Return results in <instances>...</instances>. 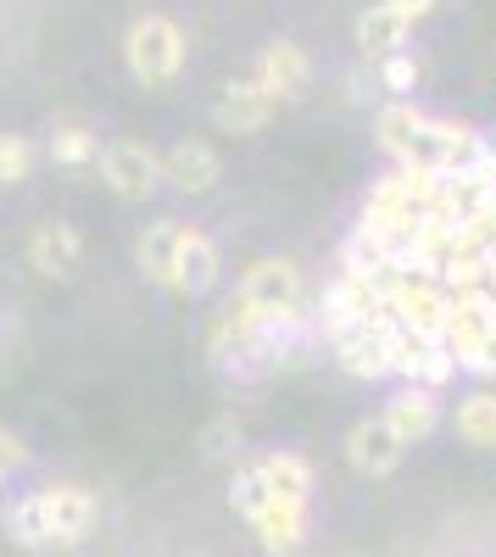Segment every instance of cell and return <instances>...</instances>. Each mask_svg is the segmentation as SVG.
I'll list each match as a JSON object with an SVG mask.
<instances>
[{
	"label": "cell",
	"mask_w": 496,
	"mask_h": 557,
	"mask_svg": "<svg viewBox=\"0 0 496 557\" xmlns=\"http://www.w3.org/2000/svg\"><path fill=\"white\" fill-rule=\"evenodd\" d=\"M374 134H380V151L401 168V173H458L480 157L485 134L469 128V123H452V117H430L419 112L413 101H390L380 117H374Z\"/></svg>",
	"instance_id": "6da1fadb"
},
{
	"label": "cell",
	"mask_w": 496,
	"mask_h": 557,
	"mask_svg": "<svg viewBox=\"0 0 496 557\" xmlns=\"http://www.w3.org/2000/svg\"><path fill=\"white\" fill-rule=\"evenodd\" d=\"M96 524H101V496L78 480L39 485L0 513V530L23 552H73L96 535Z\"/></svg>",
	"instance_id": "7a4b0ae2"
},
{
	"label": "cell",
	"mask_w": 496,
	"mask_h": 557,
	"mask_svg": "<svg viewBox=\"0 0 496 557\" xmlns=\"http://www.w3.org/2000/svg\"><path fill=\"white\" fill-rule=\"evenodd\" d=\"M230 507L257 530L268 557H301V546H307V507H290L280 496H268L257 462H240V469L230 474Z\"/></svg>",
	"instance_id": "3957f363"
},
{
	"label": "cell",
	"mask_w": 496,
	"mask_h": 557,
	"mask_svg": "<svg viewBox=\"0 0 496 557\" xmlns=\"http://www.w3.org/2000/svg\"><path fill=\"white\" fill-rule=\"evenodd\" d=\"M251 318L262 323V330H312V312H307V278L296 262L285 257H262L246 268L240 290H235Z\"/></svg>",
	"instance_id": "277c9868"
},
{
	"label": "cell",
	"mask_w": 496,
	"mask_h": 557,
	"mask_svg": "<svg viewBox=\"0 0 496 557\" xmlns=\"http://www.w3.org/2000/svg\"><path fill=\"white\" fill-rule=\"evenodd\" d=\"M185 62H190V39H185V28H178L168 12H146V17L128 23V34H123V67H128L134 84L168 89V84H178Z\"/></svg>",
	"instance_id": "5b68a950"
},
{
	"label": "cell",
	"mask_w": 496,
	"mask_h": 557,
	"mask_svg": "<svg viewBox=\"0 0 496 557\" xmlns=\"http://www.w3.org/2000/svg\"><path fill=\"white\" fill-rule=\"evenodd\" d=\"M96 168L107 178V190L123 196V201H146V196H157V184H162L157 151L146 146V139H107Z\"/></svg>",
	"instance_id": "8992f818"
},
{
	"label": "cell",
	"mask_w": 496,
	"mask_h": 557,
	"mask_svg": "<svg viewBox=\"0 0 496 557\" xmlns=\"http://www.w3.org/2000/svg\"><path fill=\"white\" fill-rule=\"evenodd\" d=\"M330 351L351 380H385L390 374V318L380 312L369 323H351V330L330 335Z\"/></svg>",
	"instance_id": "52a82bcc"
},
{
	"label": "cell",
	"mask_w": 496,
	"mask_h": 557,
	"mask_svg": "<svg viewBox=\"0 0 496 557\" xmlns=\"http://www.w3.org/2000/svg\"><path fill=\"white\" fill-rule=\"evenodd\" d=\"M157 168H162V184H173L178 196H207L223 178V157L207 139H173L168 151H157Z\"/></svg>",
	"instance_id": "ba28073f"
},
{
	"label": "cell",
	"mask_w": 496,
	"mask_h": 557,
	"mask_svg": "<svg viewBox=\"0 0 496 557\" xmlns=\"http://www.w3.org/2000/svg\"><path fill=\"white\" fill-rule=\"evenodd\" d=\"M78 262H84L78 223H67V218H39L34 235H28V268H34L39 278H73Z\"/></svg>",
	"instance_id": "9c48e42d"
},
{
	"label": "cell",
	"mask_w": 496,
	"mask_h": 557,
	"mask_svg": "<svg viewBox=\"0 0 496 557\" xmlns=\"http://www.w3.org/2000/svg\"><path fill=\"white\" fill-rule=\"evenodd\" d=\"M401 457H408V446L396 441V430L385 424V418H363V424H351V435H346V462H351L363 480L396 474Z\"/></svg>",
	"instance_id": "30bf717a"
},
{
	"label": "cell",
	"mask_w": 496,
	"mask_h": 557,
	"mask_svg": "<svg viewBox=\"0 0 496 557\" xmlns=\"http://www.w3.org/2000/svg\"><path fill=\"white\" fill-rule=\"evenodd\" d=\"M268 96H274V107L280 101H301L307 96V84H312V57L301 51L296 39H274L268 51L257 57V73H251Z\"/></svg>",
	"instance_id": "8fae6325"
},
{
	"label": "cell",
	"mask_w": 496,
	"mask_h": 557,
	"mask_svg": "<svg viewBox=\"0 0 496 557\" xmlns=\"http://www.w3.org/2000/svg\"><path fill=\"white\" fill-rule=\"evenodd\" d=\"M268 117H274V96H268L257 78H230L212 101V123L223 134H257Z\"/></svg>",
	"instance_id": "7c38bea8"
},
{
	"label": "cell",
	"mask_w": 496,
	"mask_h": 557,
	"mask_svg": "<svg viewBox=\"0 0 496 557\" xmlns=\"http://www.w3.org/2000/svg\"><path fill=\"white\" fill-rule=\"evenodd\" d=\"M385 424L396 430V441L401 446H413V441H424V435H435L441 430V391H424V385H401L390 401H385Z\"/></svg>",
	"instance_id": "4fadbf2b"
},
{
	"label": "cell",
	"mask_w": 496,
	"mask_h": 557,
	"mask_svg": "<svg viewBox=\"0 0 496 557\" xmlns=\"http://www.w3.org/2000/svg\"><path fill=\"white\" fill-rule=\"evenodd\" d=\"M212 285H218V246L201 235V228H190L185 246H178V257H173L168 296H185V301H196V296H207Z\"/></svg>",
	"instance_id": "5bb4252c"
},
{
	"label": "cell",
	"mask_w": 496,
	"mask_h": 557,
	"mask_svg": "<svg viewBox=\"0 0 496 557\" xmlns=\"http://www.w3.org/2000/svg\"><path fill=\"white\" fill-rule=\"evenodd\" d=\"M257 462V474L268 485V496H280L290 507H312V462L301 451H262L251 457Z\"/></svg>",
	"instance_id": "9a60e30c"
},
{
	"label": "cell",
	"mask_w": 496,
	"mask_h": 557,
	"mask_svg": "<svg viewBox=\"0 0 496 557\" xmlns=\"http://www.w3.org/2000/svg\"><path fill=\"white\" fill-rule=\"evenodd\" d=\"M185 235H190V223L162 218V223H151L146 235L134 240V262H140V273L151 278V285L168 290V273H173V257H178V246H185Z\"/></svg>",
	"instance_id": "2e32d148"
},
{
	"label": "cell",
	"mask_w": 496,
	"mask_h": 557,
	"mask_svg": "<svg viewBox=\"0 0 496 557\" xmlns=\"http://www.w3.org/2000/svg\"><path fill=\"white\" fill-rule=\"evenodd\" d=\"M408 34H413V23H401L385 7H369L363 17H357V51H363L369 62H385L396 51H408Z\"/></svg>",
	"instance_id": "e0dca14e"
},
{
	"label": "cell",
	"mask_w": 496,
	"mask_h": 557,
	"mask_svg": "<svg viewBox=\"0 0 496 557\" xmlns=\"http://www.w3.org/2000/svg\"><path fill=\"white\" fill-rule=\"evenodd\" d=\"M101 146H107V139L89 128V123H78V117L57 123L51 139H45V151H51L57 168H96V162H101Z\"/></svg>",
	"instance_id": "ac0fdd59"
},
{
	"label": "cell",
	"mask_w": 496,
	"mask_h": 557,
	"mask_svg": "<svg viewBox=\"0 0 496 557\" xmlns=\"http://www.w3.org/2000/svg\"><path fill=\"white\" fill-rule=\"evenodd\" d=\"M458 435L480 451L496 446V391H474L458 401Z\"/></svg>",
	"instance_id": "d6986e66"
},
{
	"label": "cell",
	"mask_w": 496,
	"mask_h": 557,
	"mask_svg": "<svg viewBox=\"0 0 496 557\" xmlns=\"http://www.w3.org/2000/svg\"><path fill=\"white\" fill-rule=\"evenodd\" d=\"M34 139L28 134H0V190H12V184H28L34 178Z\"/></svg>",
	"instance_id": "ffe728a7"
},
{
	"label": "cell",
	"mask_w": 496,
	"mask_h": 557,
	"mask_svg": "<svg viewBox=\"0 0 496 557\" xmlns=\"http://www.w3.org/2000/svg\"><path fill=\"white\" fill-rule=\"evenodd\" d=\"M374 73H380V84L390 89V101H408V89L419 84V62H413V51H396V57L374 62Z\"/></svg>",
	"instance_id": "44dd1931"
},
{
	"label": "cell",
	"mask_w": 496,
	"mask_h": 557,
	"mask_svg": "<svg viewBox=\"0 0 496 557\" xmlns=\"http://www.w3.org/2000/svg\"><path fill=\"white\" fill-rule=\"evenodd\" d=\"M240 418L235 412H218L212 424H207V435H201V446H207V457H230V451H240Z\"/></svg>",
	"instance_id": "7402d4cb"
},
{
	"label": "cell",
	"mask_w": 496,
	"mask_h": 557,
	"mask_svg": "<svg viewBox=\"0 0 496 557\" xmlns=\"http://www.w3.org/2000/svg\"><path fill=\"white\" fill-rule=\"evenodd\" d=\"M458 368H469V374H480V380H496V323L480 335V346H474Z\"/></svg>",
	"instance_id": "603a6c76"
},
{
	"label": "cell",
	"mask_w": 496,
	"mask_h": 557,
	"mask_svg": "<svg viewBox=\"0 0 496 557\" xmlns=\"http://www.w3.org/2000/svg\"><path fill=\"white\" fill-rule=\"evenodd\" d=\"M23 462H28V446H23V435L0 424V485H7V480L23 469Z\"/></svg>",
	"instance_id": "cb8c5ba5"
},
{
	"label": "cell",
	"mask_w": 496,
	"mask_h": 557,
	"mask_svg": "<svg viewBox=\"0 0 496 557\" xmlns=\"http://www.w3.org/2000/svg\"><path fill=\"white\" fill-rule=\"evenodd\" d=\"M385 12H396L401 23H424L430 12H435V0H380Z\"/></svg>",
	"instance_id": "d4e9b609"
},
{
	"label": "cell",
	"mask_w": 496,
	"mask_h": 557,
	"mask_svg": "<svg viewBox=\"0 0 496 557\" xmlns=\"http://www.w3.org/2000/svg\"><path fill=\"white\" fill-rule=\"evenodd\" d=\"M485 151H491V162H496V134H485Z\"/></svg>",
	"instance_id": "484cf974"
},
{
	"label": "cell",
	"mask_w": 496,
	"mask_h": 557,
	"mask_svg": "<svg viewBox=\"0 0 496 557\" xmlns=\"http://www.w3.org/2000/svg\"><path fill=\"white\" fill-rule=\"evenodd\" d=\"M351 557H357V552H351Z\"/></svg>",
	"instance_id": "4316f807"
}]
</instances>
